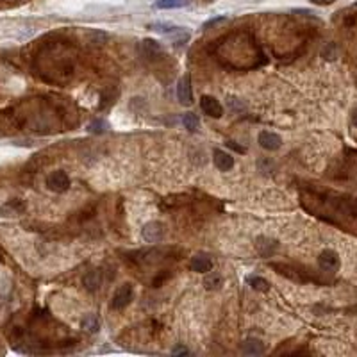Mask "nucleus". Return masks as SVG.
I'll list each match as a JSON object with an SVG mask.
<instances>
[{
	"label": "nucleus",
	"instance_id": "obj_22",
	"mask_svg": "<svg viewBox=\"0 0 357 357\" xmlns=\"http://www.w3.org/2000/svg\"><path fill=\"white\" fill-rule=\"evenodd\" d=\"M207 2H213V0H207Z\"/></svg>",
	"mask_w": 357,
	"mask_h": 357
},
{
	"label": "nucleus",
	"instance_id": "obj_11",
	"mask_svg": "<svg viewBox=\"0 0 357 357\" xmlns=\"http://www.w3.org/2000/svg\"><path fill=\"white\" fill-rule=\"evenodd\" d=\"M257 250H259V254L263 257H270L271 254L277 250V241L270 240V237H257Z\"/></svg>",
	"mask_w": 357,
	"mask_h": 357
},
{
	"label": "nucleus",
	"instance_id": "obj_4",
	"mask_svg": "<svg viewBox=\"0 0 357 357\" xmlns=\"http://www.w3.org/2000/svg\"><path fill=\"white\" fill-rule=\"evenodd\" d=\"M200 107H202L204 113L211 118H222L223 116L222 104H220L214 97H211V95H204V97L200 98Z\"/></svg>",
	"mask_w": 357,
	"mask_h": 357
},
{
	"label": "nucleus",
	"instance_id": "obj_19",
	"mask_svg": "<svg viewBox=\"0 0 357 357\" xmlns=\"http://www.w3.org/2000/svg\"><path fill=\"white\" fill-rule=\"evenodd\" d=\"M312 4H318V6H329V4H332L334 0H311Z\"/></svg>",
	"mask_w": 357,
	"mask_h": 357
},
{
	"label": "nucleus",
	"instance_id": "obj_1",
	"mask_svg": "<svg viewBox=\"0 0 357 357\" xmlns=\"http://www.w3.org/2000/svg\"><path fill=\"white\" fill-rule=\"evenodd\" d=\"M47 188H49L50 191L64 193L70 188V177H68L66 172H63V170H56V172L49 173V177H47Z\"/></svg>",
	"mask_w": 357,
	"mask_h": 357
},
{
	"label": "nucleus",
	"instance_id": "obj_18",
	"mask_svg": "<svg viewBox=\"0 0 357 357\" xmlns=\"http://www.w3.org/2000/svg\"><path fill=\"white\" fill-rule=\"evenodd\" d=\"M105 127H107V124H105L104 120H93L88 125V131L93 132V134H100V132L105 131Z\"/></svg>",
	"mask_w": 357,
	"mask_h": 357
},
{
	"label": "nucleus",
	"instance_id": "obj_16",
	"mask_svg": "<svg viewBox=\"0 0 357 357\" xmlns=\"http://www.w3.org/2000/svg\"><path fill=\"white\" fill-rule=\"evenodd\" d=\"M220 284H222V277L218 273H209L207 271V277L204 281V286L207 290H216V288H220Z\"/></svg>",
	"mask_w": 357,
	"mask_h": 357
},
{
	"label": "nucleus",
	"instance_id": "obj_8",
	"mask_svg": "<svg viewBox=\"0 0 357 357\" xmlns=\"http://www.w3.org/2000/svg\"><path fill=\"white\" fill-rule=\"evenodd\" d=\"M189 268L196 273H207V271L213 270V261L204 254H196L189 259Z\"/></svg>",
	"mask_w": 357,
	"mask_h": 357
},
{
	"label": "nucleus",
	"instance_id": "obj_15",
	"mask_svg": "<svg viewBox=\"0 0 357 357\" xmlns=\"http://www.w3.org/2000/svg\"><path fill=\"white\" fill-rule=\"evenodd\" d=\"M182 125H184L188 131L195 132L196 129H199V118H196V114L193 113H186L184 116H182Z\"/></svg>",
	"mask_w": 357,
	"mask_h": 357
},
{
	"label": "nucleus",
	"instance_id": "obj_3",
	"mask_svg": "<svg viewBox=\"0 0 357 357\" xmlns=\"http://www.w3.org/2000/svg\"><path fill=\"white\" fill-rule=\"evenodd\" d=\"M163 236H165V227L159 222H148L141 229V237L147 243H157V241L163 240Z\"/></svg>",
	"mask_w": 357,
	"mask_h": 357
},
{
	"label": "nucleus",
	"instance_id": "obj_14",
	"mask_svg": "<svg viewBox=\"0 0 357 357\" xmlns=\"http://www.w3.org/2000/svg\"><path fill=\"white\" fill-rule=\"evenodd\" d=\"M81 327H83L86 332H98V329H100V324H98L97 316L88 314V316H84L83 322H81Z\"/></svg>",
	"mask_w": 357,
	"mask_h": 357
},
{
	"label": "nucleus",
	"instance_id": "obj_20",
	"mask_svg": "<svg viewBox=\"0 0 357 357\" xmlns=\"http://www.w3.org/2000/svg\"><path fill=\"white\" fill-rule=\"evenodd\" d=\"M172 353H173V355H179V353H189V350H186V348H182V346H179V348H173Z\"/></svg>",
	"mask_w": 357,
	"mask_h": 357
},
{
	"label": "nucleus",
	"instance_id": "obj_21",
	"mask_svg": "<svg viewBox=\"0 0 357 357\" xmlns=\"http://www.w3.org/2000/svg\"><path fill=\"white\" fill-rule=\"evenodd\" d=\"M352 124L357 127V109H353V111H352Z\"/></svg>",
	"mask_w": 357,
	"mask_h": 357
},
{
	"label": "nucleus",
	"instance_id": "obj_12",
	"mask_svg": "<svg viewBox=\"0 0 357 357\" xmlns=\"http://www.w3.org/2000/svg\"><path fill=\"white\" fill-rule=\"evenodd\" d=\"M247 284L252 288V290H256V291H268L270 290V284H268V281L266 279H263V277H259V275H248L247 277Z\"/></svg>",
	"mask_w": 357,
	"mask_h": 357
},
{
	"label": "nucleus",
	"instance_id": "obj_13",
	"mask_svg": "<svg viewBox=\"0 0 357 357\" xmlns=\"http://www.w3.org/2000/svg\"><path fill=\"white\" fill-rule=\"evenodd\" d=\"M189 4V0H157L154 4L155 9H179Z\"/></svg>",
	"mask_w": 357,
	"mask_h": 357
},
{
	"label": "nucleus",
	"instance_id": "obj_5",
	"mask_svg": "<svg viewBox=\"0 0 357 357\" xmlns=\"http://www.w3.org/2000/svg\"><path fill=\"white\" fill-rule=\"evenodd\" d=\"M177 98L181 100L182 105H191L193 104V91H191V81L188 75L182 77L177 83Z\"/></svg>",
	"mask_w": 357,
	"mask_h": 357
},
{
	"label": "nucleus",
	"instance_id": "obj_10",
	"mask_svg": "<svg viewBox=\"0 0 357 357\" xmlns=\"http://www.w3.org/2000/svg\"><path fill=\"white\" fill-rule=\"evenodd\" d=\"M241 352H243L245 355H261V353H264V346L259 339L248 338L241 343Z\"/></svg>",
	"mask_w": 357,
	"mask_h": 357
},
{
	"label": "nucleus",
	"instance_id": "obj_17",
	"mask_svg": "<svg viewBox=\"0 0 357 357\" xmlns=\"http://www.w3.org/2000/svg\"><path fill=\"white\" fill-rule=\"evenodd\" d=\"M84 284H86L88 290H97L98 284H100V277H98L97 271H90V273L84 277Z\"/></svg>",
	"mask_w": 357,
	"mask_h": 357
},
{
	"label": "nucleus",
	"instance_id": "obj_9",
	"mask_svg": "<svg viewBox=\"0 0 357 357\" xmlns=\"http://www.w3.org/2000/svg\"><path fill=\"white\" fill-rule=\"evenodd\" d=\"M213 161H214V165H216V168L222 170V172H229V170L234 166V157L223 150H214Z\"/></svg>",
	"mask_w": 357,
	"mask_h": 357
},
{
	"label": "nucleus",
	"instance_id": "obj_2",
	"mask_svg": "<svg viewBox=\"0 0 357 357\" xmlns=\"http://www.w3.org/2000/svg\"><path fill=\"white\" fill-rule=\"evenodd\" d=\"M132 297H134V290H132L131 284H122L113 295V300H111V307L113 309H124L131 304Z\"/></svg>",
	"mask_w": 357,
	"mask_h": 357
},
{
	"label": "nucleus",
	"instance_id": "obj_7",
	"mask_svg": "<svg viewBox=\"0 0 357 357\" xmlns=\"http://www.w3.org/2000/svg\"><path fill=\"white\" fill-rule=\"evenodd\" d=\"M318 264L322 270L325 271H334L339 266V257L334 250H324V252L318 256Z\"/></svg>",
	"mask_w": 357,
	"mask_h": 357
},
{
	"label": "nucleus",
	"instance_id": "obj_6",
	"mask_svg": "<svg viewBox=\"0 0 357 357\" xmlns=\"http://www.w3.org/2000/svg\"><path fill=\"white\" fill-rule=\"evenodd\" d=\"M259 145L268 152H273V150H279L282 145V138L275 132H270V131H263L259 132Z\"/></svg>",
	"mask_w": 357,
	"mask_h": 357
}]
</instances>
